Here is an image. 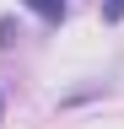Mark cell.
Masks as SVG:
<instances>
[{"label": "cell", "instance_id": "6da1fadb", "mask_svg": "<svg viewBox=\"0 0 124 129\" xmlns=\"http://www.w3.org/2000/svg\"><path fill=\"white\" fill-rule=\"evenodd\" d=\"M27 11H38L43 22H65V0H22Z\"/></svg>", "mask_w": 124, "mask_h": 129}, {"label": "cell", "instance_id": "7a4b0ae2", "mask_svg": "<svg viewBox=\"0 0 124 129\" xmlns=\"http://www.w3.org/2000/svg\"><path fill=\"white\" fill-rule=\"evenodd\" d=\"M103 16L108 22H124V0H103Z\"/></svg>", "mask_w": 124, "mask_h": 129}, {"label": "cell", "instance_id": "3957f363", "mask_svg": "<svg viewBox=\"0 0 124 129\" xmlns=\"http://www.w3.org/2000/svg\"><path fill=\"white\" fill-rule=\"evenodd\" d=\"M0 118H6V97H0Z\"/></svg>", "mask_w": 124, "mask_h": 129}]
</instances>
